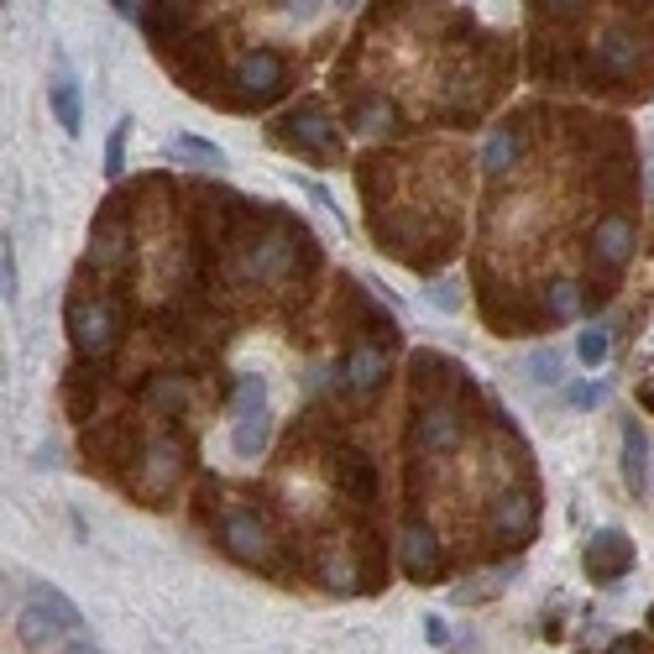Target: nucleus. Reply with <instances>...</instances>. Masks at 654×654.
I'll use <instances>...</instances> for the list:
<instances>
[{"label":"nucleus","instance_id":"20","mask_svg":"<svg viewBox=\"0 0 654 654\" xmlns=\"http://www.w3.org/2000/svg\"><path fill=\"white\" fill-rule=\"evenodd\" d=\"M27 592H32V602H38L42 613H53V618H59V623H63V629H68V634H80V629H84L80 608H74V602H68V597L59 592V587H48V581H32Z\"/></svg>","mask_w":654,"mask_h":654},{"label":"nucleus","instance_id":"31","mask_svg":"<svg viewBox=\"0 0 654 654\" xmlns=\"http://www.w3.org/2000/svg\"><path fill=\"white\" fill-rule=\"evenodd\" d=\"M539 6H545L556 21H576L581 11H587V0H539Z\"/></svg>","mask_w":654,"mask_h":654},{"label":"nucleus","instance_id":"5","mask_svg":"<svg viewBox=\"0 0 654 654\" xmlns=\"http://www.w3.org/2000/svg\"><path fill=\"white\" fill-rule=\"evenodd\" d=\"M236 84L246 89V99H273V95H283V84H288V63H283V53H273V48H252V53L236 63Z\"/></svg>","mask_w":654,"mask_h":654},{"label":"nucleus","instance_id":"7","mask_svg":"<svg viewBox=\"0 0 654 654\" xmlns=\"http://www.w3.org/2000/svg\"><path fill=\"white\" fill-rule=\"evenodd\" d=\"M398 566H403L409 581H430V576H440L435 529H424V524H403V535H398Z\"/></svg>","mask_w":654,"mask_h":654},{"label":"nucleus","instance_id":"35","mask_svg":"<svg viewBox=\"0 0 654 654\" xmlns=\"http://www.w3.org/2000/svg\"><path fill=\"white\" fill-rule=\"evenodd\" d=\"M424 639H430V644H451V629H445L440 618H424Z\"/></svg>","mask_w":654,"mask_h":654},{"label":"nucleus","instance_id":"37","mask_svg":"<svg viewBox=\"0 0 654 654\" xmlns=\"http://www.w3.org/2000/svg\"><path fill=\"white\" fill-rule=\"evenodd\" d=\"M608 654H639V644H613Z\"/></svg>","mask_w":654,"mask_h":654},{"label":"nucleus","instance_id":"27","mask_svg":"<svg viewBox=\"0 0 654 654\" xmlns=\"http://www.w3.org/2000/svg\"><path fill=\"white\" fill-rule=\"evenodd\" d=\"M126 131H131V120H116V131L105 141V173H110V179L126 168Z\"/></svg>","mask_w":654,"mask_h":654},{"label":"nucleus","instance_id":"17","mask_svg":"<svg viewBox=\"0 0 654 654\" xmlns=\"http://www.w3.org/2000/svg\"><path fill=\"white\" fill-rule=\"evenodd\" d=\"M17 634H21V644H27L32 654H48V650H59V634H68V629H63L53 613H42L38 602H32V608L17 618Z\"/></svg>","mask_w":654,"mask_h":654},{"label":"nucleus","instance_id":"24","mask_svg":"<svg viewBox=\"0 0 654 654\" xmlns=\"http://www.w3.org/2000/svg\"><path fill=\"white\" fill-rule=\"evenodd\" d=\"M141 403H147L152 414H179V409H183L179 377H152V382H147V393H141Z\"/></svg>","mask_w":654,"mask_h":654},{"label":"nucleus","instance_id":"12","mask_svg":"<svg viewBox=\"0 0 654 654\" xmlns=\"http://www.w3.org/2000/svg\"><path fill=\"white\" fill-rule=\"evenodd\" d=\"M267 529H262L252 514H225V550L236 560H246V566H262L267 560Z\"/></svg>","mask_w":654,"mask_h":654},{"label":"nucleus","instance_id":"1","mask_svg":"<svg viewBox=\"0 0 654 654\" xmlns=\"http://www.w3.org/2000/svg\"><path fill=\"white\" fill-rule=\"evenodd\" d=\"M68 336H74V351L84 361L110 357L120 340V309L110 298H74L68 304Z\"/></svg>","mask_w":654,"mask_h":654},{"label":"nucleus","instance_id":"38","mask_svg":"<svg viewBox=\"0 0 654 654\" xmlns=\"http://www.w3.org/2000/svg\"><path fill=\"white\" fill-rule=\"evenodd\" d=\"M336 6H340V11H346V6H357V0H336Z\"/></svg>","mask_w":654,"mask_h":654},{"label":"nucleus","instance_id":"39","mask_svg":"<svg viewBox=\"0 0 654 654\" xmlns=\"http://www.w3.org/2000/svg\"><path fill=\"white\" fill-rule=\"evenodd\" d=\"M650 629H654V608H650Z\"/></svg>","mask_w":654,"mask_h":654},{"label":"nucleus","instance_id":"10","mask_svg":"<svg viewBox=\"0 0 654 654\" xmlns=\"http://www.w3.org/2000/svg\"><path fill=\"white\" fill-rule=\"evenodd\" d=\"M597 68H602L608 80H629L639 68V38L629 27H608V32L597 38Z\"/></svg>","mask_w":654,"mask_h":654},{"label":"nucleus","instance_id":"34","mask_svg":"<svg viewBox=\"0 0 654 654\" xmlns=\"http://www.w3.org/2000/svg\"><path fill=\"white\" fill-rule=\"evenodd\" d=\"M283 11H288L294 21H309L319 11V0H283Z\"/></svg>","mask_w":654,"mask_h":654},{"label":"nucleus","instance_id":"13","mask_svg":"<svg viewBox=\"0 0 654 654\" xmlns=\"http://www.w3.org/2000/svg\"><path fill=\"white\" fill-rule=\"evenodd\" d=\"M336 487L351 497V503L367 508V503H377V466L361 456V451H340L336 456Z\"/></svg>","mask_w":654,"mask_h":654},{"label":"nucleus","instance_id":"26","mask_svg":"<svg viewBox=\"0 0 654 654\" xmlns=\"http://www.w3.org/2000/svg\"><path fill=\"white\" fill-rule=\"evenodd\" d=\"M231 409L236 414H252V409H267V377H241L236 393H231Z\"/></svg>","mask_w":654,"mask_h":654},{"label":"nucleus","instance_id":"4","mask_svg":"<svg viewBox=\"0 0 654 654\" xmlns=\"http://www.w3.org/2000/svg\"><path fill=\"white\" fill-rule=\"evenodd\" d=\"M629 257H634V225H629V215L597 220V231H592V262L602 267V278L613 283L618 273L629 267Z\"/></svg>","mask_w":654,"mask_h":654},{"label":"nucleus","instance_id":"19","mask_svg":"<svg viewBox=\"0 0 654 654\" xmlns=\"http://www.w3.org/2000/svg\"><path fill=\"white\" fill-rule=\"evenodd\" d=\"M514 162H518V131L503 126V131H493L487 147H482V173H487V179H503Z\"/></svg>","mask_w":654,"mask_h":654},{"label":"nucleus","instance_id":"18","mask_svg":"<svg viewBox=\"0 0 654 654\" xmlns=\"http://www.w3.org/2000/svg\"><path fill=\"white\" fill-rule=\"evenodd\" d=\"M267 440H273V414L267 409H252V414L236 419V430H231V445H236V456H262L267 451Z\"/></svg>","mask_w":654,"mask_h":654},{"label":"nucleus","instance_id":"28","mask_svg":"<svg viewBox=\"0 0 654 654\" xmlns=\"http://www.w3.org/2000/svg\"><path fill=\"white\" fill-rule=\"evenodd\" d=\"M529 377H535L539 388H550V382H560V357L550 351V346H539L535 357H529Z\"/></svg>","mask_w":654,"mask_h":654},{"label":"nucleus","instance_id":"16","mask_svg":"<svg viewBox=\"0 0 654 654\" xmlns=\"http://www.w3.org/2000/svg\"><path fill=\"white\" fill-rule=\"evenodd\" d=\"M644 451H650V440H644V430H639V419H623V487L629 493H644V482H650V466H644Z\"/></svg>","mask_w":654,"mask_h":654},{"label":"nucleus","instance_id":"33","mask_svg":"<svg viewBox=\"0 0 654 654\" xmlns=\"http://www.w3.org/2000/svg\"><path fill=\"white\" fill-rule=\"evenodd\" d=\"M435 304L445 309V315H456L461 298H456V283H435Z\"/></svg>","mask_w":654,"mask_h":654},{"label":"nucleus","instance_id":"29","mask_svg":"<svg viewBox=\"0 0 654 654\" xmlns=\"http://www.w3.org/2000/svg\"><path fill=\"white\" fill-rule=\"evenodd\" d=\"M382 126H388V105H382V99L357 105V131H382Z\"/></svg>","mask_w":654,"mask_h":654},{"label":"nucleus","instance_id":"21","mask_svg":"<svg viewBox=\"0 0 654 654\" xmlns=\"http://www.w3.org/2000/svg\"><path fill=\"white\" fill-rule=\"evenodd\" d=\"M608 351H613V330H608V325H587V330L576 336V357H581L587 372H597V367L608 361Z\"/></svg>","mask_w":654,"mask_h":654},{"label":"nucleus","instance_id":"30","mask_svg":"<svg viewBox=\"0 0 654 654\" xmlns=\"http://www.w3.org/2000/svg\"><path fill=\"white\" fill-rule=\"evenodd\" d=\"M0 288H6V298L17 304L21 278H17V252H11V236H6V257H0Z\"/></svg>","mask_w":654,"mask_h":654},{"label":"nucleus","instance_id":"36","mask_svg":"<svg viewBox=\"0 0 654 654\" xmlns=\"http://www.w3.org/2000/svg\"><path fill=\"white\" fill-rule=\"evenodd\" d=\"M53 654H99V650H95V644H84V639L74 634V639H68V644H59V650H53Z\"/></svg>","mask_w":654,"mask_h":654},{"label":"nucleus","instance_id":"22","mask_svg":"<svg viewBox=\"0 0 654 654\" xmlns=\"http://www.w3.org/2000/svg\"><path fill=\"white\" fill-rule=\"evenodd\" d=\"M95 377L84 372V367H74L68 372V382H63V409H68V419H89V409H95Z\"/></svg>","mask_w":654,"mask_h":654},{"label":"nucleus","instance_id":"15","mask_svg":"<svg viewBox=\"0 0 654 654\" xmlns=\"http://www.w3.org/2000/svg\"><path fill=\"white\" fill-rule=\"evenodd\" d=\"M48 99H53V116H59L63 131H68V137H80V131H84V99H80V80H74L68 68H59V74H53V84H48Z\"/></svg>","mask_w":654,"mask_h":654},{"label":"nucleus","instance_id":"8","mask_svg":"<svg viewBox=\"0 0 654 654\" xmlns=\"http://www.w3.org/2000/svg\"><path fill=\"white\" fill-rule=\"evenodd\" d=\"M535 518H539V508H535V497L529 493H503L493 503V514H487V524H493V535L503 539V545H524V539H535Z\"/></svg>","mask_w":654,"mask_h":654},{"label":"nucleus","instance_id":"3","mask_svg":"<svg viewBox=\"0 0 654 654\" xmlns=\"http://www.w3.org/2000/svg\"><path fill=\"white\" fill-rule=\"evenodd\" d=\"M634 560H639V550L623 529H597L592 545H587V556H581V566H587L592 581L608 587V581H623V576L634 571Z\"/></svg>","mask_w":654,"mask_h":654},{"label":"nucleus","instance_id":"32","mask_svg":"<svg viewBox=\"0 0 654 654\" xmlns=\"http://www.w3.org/2000/svg\"><path fill=\"white\" fill-rule=\"evenodd\" d=\"M602 393H608L602 382H581V388H576V393H571V403H576V409H592V403H597V398H602Z\"/></svg>","mask_w":654,"mask_h":654},{"label":"nucleus","instance_id":"11","mask_svg":"<svg viewBox=\"0 0 654 654\" xmlns=\"http://www.w3.org/2000/svg\"><path fill=\"white\" fill-rule=\"evenodd\" d=\"M131 252V231H126V220L120 215H99L95 231H89V262L105 267V273H116L120 262Z\"/></svg>","mask_w":654,"mask_h":654},{"label":"nucleus","instance_id":"2","mask_svg":"<svg viewBox=\"0 0 654 654\" xmlns=\"http://www.w3.org/2000/svg\"><path fill=\"white\" fill-rule=\"evenodd\" d=\"M466 440V419H461L456 398H419L414 409V445L430 456H451Z\"/></svg>","mask_w":654,"mask_h":654},{"label":"nucleus","instance_id":"9","mask_svg":"<svg viewBox=\"0 0 654 654\" xmlns=\"http://www.w3.org/2000/svg\"><path fill=\"white\" fill-rule=\"evenodd\" d=\"M283 137L294 141V147H304V152H315V158H330L336 152V126H330V116L319 110V105H298L294 116H288V131Z\"/></svg>","mask_w":654,"mask_h":654},{"label":"nucleus","instance_id":"6","mask_svg":"<svg viewBox=\"0 0 654 654\" xmlns=\"http://www.w3.org/2000/svg\"><path fill=\"white\" fill-rule=\"evenodd\" d=\"M179 472H183V451H179V440H168V435H158L147 451H141V466H137V487L147 497H162L173 482H179Z\"/></svg>","mask_w":654,"mask_h":654},{"label":"nucleus","instance_id":"14","mask_svg":"<svg viewBox=\"0 0 654 654\" xmlns=\"http://www.w3.org/2000/svg\"><path fill=\"white\" fill-rule=\"evenodd\" d=\"M382 377H388V357H382L377 346H367V340L351 346V357H346V388L367 398V393L382 388Z\"/></svg>","mask_w":654,"mask_h":654},{"label":"nucleus","instance_id":"25","mask_svg":"<svg viewBox=\"0 0 654 654\" xmlns=\"http://www.w3.org/2000/svg\"><path fill=\"white\" fill-rule=\"evenodd\" d=\"M168 152H173V158H189V162H204V168H225V152H220L215 141L173 137V141H168Z\"/></svg>","mask_w":654,"mask_h":654},{"label":"nucleus","instance_id":"23","mask_svg":"<svg viewBox=\"0 0 654 654\" xmlns=\"http://www.w3.org/2000/svg\"><path fill=\"white\" fill-rule=\"evenodd\" d=\"M581 315V288L576 283H550L545 288V319H556V325H566V319H576Z\"/></svg>","mask_w":654,"mask_h":654}]
</instances>
